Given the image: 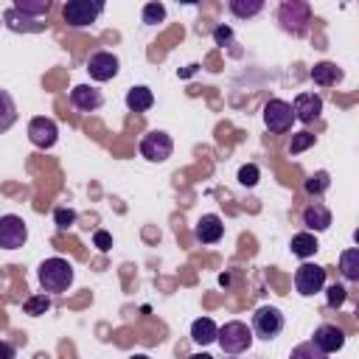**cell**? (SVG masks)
I'll return each instance as SVG.
<instances>
[{
	"mask_svg": "<svg viewBox=\"0 0 359 359\" xmlns=\"http://www.w3.org/2000/svg\"><path fill=\"white\" fill-rule=\"evenodd\" d=\"M36 278H39V286L45 294H62L73 283V264L59 258V255L45 258L36 269Z\"/></svg>",
	"mask_w": 359,
	"mask_h": 359,
	"instance_id": "obj_1",
	"label": "cell"
},
{
	"mask_svg": "<svg viewBox=\"0 0 359 359\" xmlns=\"http://www.w3.org/2000/svg\"><path fill=\"white\" fill-rule=\"evenodd\" d=\"M252 328L247 325V323H241V320H230V323H224L219 331H216V342H219V348L224 351V353H230V356H238V353H244V351H250L252 348Z\"/></svg>",
	"mask_w": 359,
	"mask_h": 359,
	"instance_id": "obj_2",
	"label": "cell"
},
{
	"mask_svg": "<svg viewBox=\"0 0 359 359\" xmlns=\"http://www.w3.org/2000/svg\"><path fill=\"white\" fill-rule=\"evenodd\" d=\"M278 22L286 34L303 36L309 31V22H311V6L306 0H286L278 6Z\"/></svg>",
	"mask_w": 359,
	"mask_h": 359,
	"instance_id": "obj_3",
	"label": "cell"
},
{
	"mask_svg": "<svg viewBox=\"0 0 359 359\" xmlns=\"http://www.w3.org/2000/svg\"><path fill=\"white\" fill-rule=\"evenodd\" d=\"M101 11H104L101 0H67L62 8V17L70 28H87L101 17Z\"/></svg>",
	"mask_w": 359,
	"mask_h": 359,
	"instance_id": "obj_4",
	"label": "cell"
},
{
	"mask_svg": "<svg viewBox=\"0 0 359 359\" xmlns=\"http://www.w3.org/2000/svg\"><path fill=\"white\" fill-rule=\"evenodd\" d=\"M264 123L272 135H286L294 123V112H292V104L283 101V98H269L264 104Z\"/></svg>",
	"mask_w": 359,
	"mask_h": 359,
	"instance_id": "obj_5",
	"label": "cell"
},
{
	"mask_svg": "<svg viewBox=\"0 0 359 359\" xmlns=\"http://www.w3.org/2000/svg\"><path fill=\"white\" fill-rule=\"evenodd\" d=\"M283 331V314L278 306H258L252 314V337L261 339H275Z\"/></svg>",
	"mask_w": 359,
	"mask_h": 359,
	"instance_id": "obj_6",
	"label": "cell"
},
{
	"mask_svg": "<svg viewBox=\"0 0 359 359\" xmlns=\"http://www.w3.org/2000/svg\"><path fill=\"white\" fill-rule=\"evenodd\" d=\"M174 151V140L171 135H165L163 129H151L149 135H143L140 140V154L149 160V163H165Z\"/></svg>",
	"mask_w": 359,
	"mask_h": 359,
	"instance_id": "obj_7",
	"label": "cell"
},
{
	"mask_svg": "<svg viewBox=\"0 0 359 359\" xmlns=\"http://www.w3.org/2000/svg\"><path fill=\"white\" fill-rule=\"evenodd\" d=\"M323 286H325V269L320 264H309L306 261V264L297 266V272H294V289H297V294L311 297V294L323 292Z\"/></svg>",
	"mask_w": 359,
	"mask_h": 359,
	"instance_id": "obj_8",
	"label": "cell"
},
{
	"mask_svg": "<svg viewBox=\"0 0 359 359\" xmlns=\"http://www.w3.org/2000/svg\"><path fill=\"white\" fill-rule=\"evenodd\" d=\"M28 241V224L8 213V216H0V250H20L25 247Z\"/></svg>",
	"mask_w": 359,
	"mask_h": 359,
	"instance_id": "obj_9",
	"label": "cell"
},
{
	"mask_svg": "<svg viewBox=\"0 0 359 359\" xmlns=\"http://www.w3.org/2000/svg\"><path fill=\"white\" fill-rule=\"evenodd\" d=\"M28 140L36 146V149H50L56 140H59V126L53 118H45V115H36L31 118L28 123Z\"/></svg>",
	"mask_w": 359,
	"mask_h": 359,
	"instance_id": "obj_10",
	"label": "cell"
},
{
	"mask_svg": "<svg viewBox=\"0 0 359 359\" xmlns=\"http://www.w3.org/2000/svg\"><path fill=\"white\" fill-rule=\"evenodd\" d=\"M118 70H121V62H118V56L109 53V50H98V53H93L90 62H87V73H90L93 81H109V79L118 76Z\"/></svg>",
	"mask_w": 359,
	"mask_h": 359,
	"instance_id": "obj_11",
	"label": "cell"
},
{
	"mask_svg": "<svg viewBox=\"0 0 359 359\" xmlns=\"http://www.w3.org/2000/svg\"><path fill=\"white\" fill-rule=\"evenodd\" d=\"M311 342H314L323 353H337V351H342V348H345V331H342L339 325L323 323V325L314 331Z\"/></svg>",
	"mask_w": 359,
	"mask_h": 359,
	"instance_id": "obj_12",
	"label": "cell"
},
{
	"mask_svg": "<svg viewBox=\"0 0 359 359\" xmlns=\"http://www.w3.org/2000/svg\"><path fill=\"white\" fill-rule=\"evenodd\" d=\"M292 112H294V121L300 123H314L323 112V98L317 93H300L292 104Z\"/></svg>",
	"mask_w": 359,
	"mask_h": 359,
	"instance_id": "obj_13",
	"label": "cell"
},
{
	"mask_svg": "<svg viewBox=\"0 0 359 359\" xmlns=\"http://www.w3.org/2000/svg\"><path fill=\"white\" fill-rule=\"evenodd\" d=\"M70 104L76 109H81V112H95V109H101L104 95H101V90H95L90 84H76L70 90Z\"/></svg>",
	"mask_w": 359,
	"mask_h": 359,
	"instance_id": "obj_14",
	"label": "cell"
},
{
	"mask_svg": "<svg viewBox=\"0 0 359 359\" xmlns=\"http://www.w3.org/2000/svg\"><path fill=\"white\" fill-rule=\"evenodd\" d=\"M3 25L11 28V31H17V34H42V31L48 28V22H39V20H34V17H25V14H20L14 6L3 14Z\"/></svg>",
	"mask_w": 359,
	"mask_h": 359,
	"instance_id": "obj_15",
	"label": "cell"
},
{
	"mask_svg": "<svg viewBox=\"0 0 359 359\" xmlns=\"http://www.w3.org/2000/svg\"><path fill=\"white\" fill-rule=\"evenodd\" d=\"M196 238L202 241V244H216L222 236H224V224H222V219L216 216V213H205L199 222H196Z\"/></svg>",
	"mask_w": 359,
	"mask_h": 359,
	"instance_id": "obj_16",
	"label": "cell"
},
{
	"mask_svg": "<svg viewBox=\"0 0 359 359\" xmlns=\"http://www.w3.org/2000/svg\"><path fill=\"white\" fill-rule=\"evenodd\" d=\"M303 224L309 227V233H323V230L331 227V210L325 205L314 202V205H309L303 210Z\"/></svg>",
	"mask_w": 359,
	"mask_h": 359,
	"instance_id": "obj_17",
	"label": "cell"
},
{
	"mask_svg": "<svg viewBox=\"0 0 359 359\" xmlns=\"http://www.w3.org/2000/svg\"><path fill=\"white\" fill-rule=\"evenodd\" d=\"M311 81L314 84H320V87H331V84H337L339 79H342V70L334 65V62H317L314 67H311Z\"/></svg>",
	"mask_w": 359,
	"mask_h": 359,
	"instance_id": "obj_18",
	"label": "cell"
},
{
	"mask_svg": "<svg viewBox=\"0 0 359 359\" xmlns=\"http://www.w3.org/2000/svg\"><path fill=\"white\" fill-rule=\"evenodd\" d=\"M216 331H219V325H216L210 317H199V320L191 323V339H194L196 345H210V342H216Z\"/></svg>",
	"mask_w": 359,
	"mask_h": 359,
	"instance_id": "obj_19",
	"label": "cell"
},
{
	"mask_svg": "<svg viewBox=\"0 0 359 359\" xmlns=\"http://www.w3.org/2000/svg\"><path fill=\"white\" fill-rule=\"evenodd\" d=\"M151 104H154V95H151V90L149 87H132L129 93H126V107L132 109V112H146V109H151Z\"/></svg>",
	"mask_w": 359,
	"mask_h": 359,
	"instance_id": "obj_20",
	"label": "cell"
},
{
	"mask_svg": "<svg viewBox=\"0 0 359 359\" xmlns=\"http://www.w3.org/2000/svg\"><path fill=\"white\" fill-rule=\"evenodd\" d=\"M320 250V244H317V238H314V233H294L292 236V255H297V258H311L314 252Z\"/></svg>",
	"mask_w": 359,
	"mask_h": 359,
	"instance_id": "obj_21",
	"label": "cell"
},
{
	"mask_svg": "<svg viewBox=\"0 0 359 359\" xmlns=\"http://www.w3.org/2000/svg\"><path fill=\"white\" fill-rule=\"evenodd\" d=\"M17 123V104L8 90H0V135Z\"/></svg>",
	"mask_w": 359,
	"mask_h": 359,
	"instance_id": "obj_22",
	"label": "cell"
},
{
	"mask_svg": "<svg viewBox=\"0 0 359 359\" xmlns=\"http://www.w3.org/2000/svg\"><path fill=\"white\" fill-rule=\"evenodd\" d=\"M339 272L345 280L356 283L359 280V250L356 247H348L342 255H339Z\"/></svg>",
	"mask_w": 359,
	"mask_h": 359,
	"instance_id": "obj_23",
	"label": "cell"
},
{
	"mask_svg": "<svg viewBox=\"0 0 359 359\" xmlns=\"http://www.w3.org/2000/svg\"><path fill=\"white\" fill-rule=\"evenodd\" d=\"M230 11L238 20H250V17L264 11V3L261 0H230Z\"/></svg>",
	"mask_w": 359,
	"mask_h": 359,
	"instance_id": "obj_24",
	"label": "cell"
},
{
	"mask_svg": "<svg viewBox=\"0 0 359 359\" xmlns=\"http://www.w3.org/2000/svg\"><path fill=\"white\" fill-rule=\"evenodd\" d=\"M14 8L20 11V14H25V17H39V14H45L48 8H50V0H17L14 3Z\"/></svg>",
	"mask_w": 359,
	"mask_h": 359,
	"instance_id": "obj_25",
	"label": "cell"
},
{
	"mask_svg": "<svg viewBox=\"0 0 359 359\" xmlns=\"http://www.w3.org/2000/svg\"><path fill=\"white\" fill-rule=\"evenodd\" d=\"M50 309V297L42 292V294H31L25 303H22V311L25 314H31V317H39V314H45Z\"/></svg>",
	"mask_w": 359,
	"mask_h": 359,
	"instance_id": "obj_26",
	"label": "cell"
},
{
	"mask_svg": "<svg viewBox=\"0 0 359 359\" xmlns=\"http://www.w3.org/2000/svg\"><path fill=\"white\" fill-rule=\"evenodd\" d=\"M289 359H328V353H323V351L309 339V342L294 345V348H292V353H289Z\"/></svg>",
	"mask_w": 359,
	"mask_h": 359,
	"instance_id": "obj_27",
	"label": "cell"
},
{
	"mask_svg": "<svg viewBox=\"0 0 359 359\" xmlns=\"http://www.w3.org/2000/svg\"><path fill=\"white\" fill-rule=\"evenodd\" d=\"M331 185V180H328V171H317V174H311L309 180H306V194H311V196H317V194H323L325 188Z\"/></svg>",
	"mask_w": 359,
	"mask_h": 359,
	"instance_id": "obj_28",
	"label": "cell"
},
{
	"mask_svg": "<svg viewBox=\"0 0 359 359\" xmlns=\"http://www.w3.org/2000/svg\"><path fill=\"white\" fill-rule=\"evenodd\" d=\"M165 20V6L163 3H146L143 6V22L146 25H157Z\"/></svg>",
	"mask_w": 359,
	"mask_h": 359,
	"instance_id": "obj_29",
	"label": "cell"
},
{
	"mask_svg": "<svg viewBox=\"0 0 359 359\" xmlns=\"http://www.w3.org/2000/svg\"><path fill=\"white\" fill-rule=\"evenodd\" d=\"M345 300H348V289H345L342 283H331L328 292H325V303H328L331 309H339Z\"/></svg>",
	"mask_w": 359,
	"mask_h": 359,
	"instance_id": "obj_30",
	"label": "cell"
},
{
	"mask_svg": "<svg viewBox=\"0 0 359 359\" xmlns=\"http://www.w3.org/2000/svg\"><path fill=\"white\" fill-rule=\"evenodd\" d=\"M309 146H314V135H311V132H297V135H292L289 154H300V151H306Z\"/></svg>",
	"mask_w": 359,
	"mask_h": 359,
	"instance_id": "obj_31",
	"label": "cell"
},
{
	"mask_svg": "<svg viewBox=\"0 0 359 359\" xmlns=\"http://www.w3.org/2000/svg\"><path fill=\"white\" fill-rule=\"evenodd\" d=\"M258 177H261V171H258V165H252V163H247V165L238 168V182H241L244 188L258 185Z\"/></svg>",
	"mask_w": 359,
	"mask_h": 359,
	"instance_id": "obj_32",
	"label": "cell"
},
{
	"mask_svg": "<svg viewBox=\"0 0 359 359\" xmlns=\"http://www.w3.org/2000/svg\"><path fill=\"white\" fill-rule=\"evenodd\" d=\"M53 222H56L59 230H67V227L76 224V210L73 208H56L53 210Z\"/></svg>",
	"mask_w": 359,
	"mask_h": 359,
	"instance_id": "obj_33",
	"label": "cell"
},
{
	"mask_svg": "<svg viewBox=\"0 0 359 359\" xmlns=\"http://www.w3.org/2000/svg\"><path fill=\"white\" fill-rule=\"evenodd\" d=\"M93 241H95V247H98L101 252H107V250L112 247V236H109L107 230H95V236H93Z\"/></svg>",
	"mask_w": 359,
	"mask_h": 359,
	"instance_id": "obj_34",
	"label": "cell"
},
{
	"mask_svg": "<svg viewBox=\"0 0 359 359\" xmlns=\"http://www.w3.org/2000/svg\"><path fill=\"white\" fill-rule=\"evenodd\" d=\"M230 36H233V31H230L227 25H219V28L213 31V39H216V42H227Z\"/></svg>",
	"mask_w": 359,
	"mask_h": 359,
	"instance_id": "obj_35",
	"label": "cell"
},
{
	"mask_svg": "<svg viewBox=\"0 0 359 359\" xmlns=\"http://www.w3.org/2000/svg\"><path fill=\"white\" fill-rule=\"evenodd\" d=\"M0 359H14V345L11 342H0Z\"/></svg>",
	"mask_w": 359,
	"mask_h": 359,
	"instance_id": "obj_36",
	"label": "cell"
},
{
	"mask_svg": "<svg viewBox=\"0 0 359 359\" xmlns=\"http://www.w3.org/2000/svg\"><path fill=\"white\" fill-rule=\"evenodd\" d=\"M188 359H213V356H210V353H191Z\"/></svg>",
	"mask_w": 359,
	"mask_h": 359,
	"instance_id": "obj_37",
	"label": "cell"
},
{
	"mask_svg": "<svg viewBox=\"0 0 359 359\" xmlns=\"http://www.w3.org/2000/svg\"><path fill=\"white\" fill-rule=\"evenodd\" d=\"M129 359H149L146 353H135V356H129Z\"/></svg>",
	"mask_w": 359,
	"mask_h": 359,
	"instance_id": "obj_38",
	"label": "cell"
},
{
	"mask_svg": "<svg viewBox=\"0 0 359 359\" xmlns=\"http://www.w3.org/2000/svg\"><path fill=\"white\" fill-rule=\"evenodd\" d=\"M0 22H3V17H0Z\"/></svg>",
	"mask_w": 359,
	"mask_h": 359,
	"instance_id": "obj_39",
	"label": "cell"
},
{
	"mask_svg": "<svg viewBox=\"0 0 359 359\" xmlns=\"http://www.w3.org/2000/svg\"><path fill=\"white\" fill-rule=\"evenodd\" d=\"M230 359H233V356H230Z\"/></svg>",
	"mask_w": 359,
	"mask_h": 359,
	"instance_id": "obj_40",
	"label": "cell"
}]
</instances>
